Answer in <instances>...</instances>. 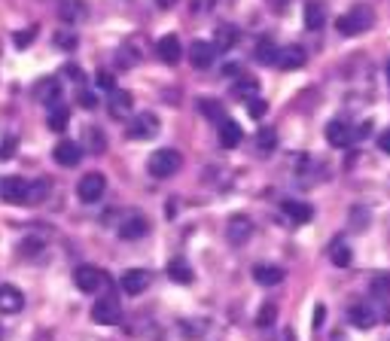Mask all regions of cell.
I'll list each match as a JSON object with an SVG mask.
<instances>
[{"label":"cell","instance_id":"cell-26","mask_svg":"<svg viewBox=\"0 0 390 341\" xmlns=\"http://www.w3.org/2000/svg\"><path fill=\"white\" fill-rule=\"evenodd\" d=\"M259 91V82L250 80V76H244V80H238L235 85H232V95L241 98V101H250V98H257Z\"/></svg>","mask_w":390,"mask_h":341},{"label":"cell","instance_id":"cell-31","mask_svg":"<svg viewBox=\"0 0 390 341\" xmlns=\"http://www.w3.org/2000/svg\"><path fill=\"white\" fill-rule=\"evenodd\" d=\"M257 144H259V153H272V149L278 146V134H274L272 128H262L257 134Z\"/></svg>","mask_w":390,"mask_h":341},{"label":"cell","instance_id":"cell-36","mask_svg":"<svg viewBox=\"0 0 390 341\" xmlns=\"http://www.w3.org/2000/svg\"><path fill=\"white\" fill-rule=\"evenodd\" d=\"M274 314H278V308H274V305H262L257 323H259V326H272V323H274Z\"/></svg>","mask_w":390,"mask_h":341},{"label":"cell","instance_id":"cell-11","mask_svg":"<svg viewBox=\"0 0 390 341\" xmlns=\"http://www.w3.org/2000/svg\"><path fill=\"white\" fill-rule=\"evenodd\" d=\"M22 308H25L22 289L12 287V283H3L0 287V314H19Z\"/></svg>","mask_w":390,"mask_h":341},{"label":"cell","instance_id":"cell-38","mask_svg":"<svg viewBox=\"0 0 390 341\" xmlns=\"http://www.w3.org/2000/svg\"><path fill=\"white\" fill-rule=\"evenodd\" d=\"M55 43H58V46H65V49H74L76 46V34L74 31H65V34H58V37H55Z\"/></svg>","mask_w":390,"mask_h":341},{"label":"cell","instance_id":"cell-14","mask_svg":"<svg viewBox=\"0 0 390 341\" xmlns=\"http://www.w3.org/2000/svg\"><path fill=\"white\" fill-rule=\"evenodd\" d=\"M155 52H159V58L165 64H177L183 58V46H180V37L177 34H165V37L159 40V46H155Z\"/></svg>","mask_w":390,"mask_h":341},{"label":"cell","instance_id":"cell-10","mask_svg":"<svg viewBox=\"0 0 390 341\" xmlns=\"http://www.w3.org/2000/svg\"><path fill=\"white\" fill-rule=\"evenodd\" d=\"M52 159L58 162L61 168H76L83 162V146L74 144V140H61V144H55V149H52Z\"/></svg>","mask_w":390,"mask_h":341},{"label":"cell","instance_id":"cell-46","mask_svg":"<svg viewBox=\"0 0 390 341\" xmlns=\"http://www.w3.org/2000/svg\"><path fill=\"white\" fill-rule=\"evenodd\" d=\"M387 76H390V64H387Z\"/></svg>","mask_w":390,"mask_h":341},{"label":"cell","instance_id":"cell-4","mask_svg":"<svg viewBox=\"0 0 390 341\" xmlns=\"http://www.w3.org/2000/svg\"><path fill=\"white\" fill-rule=\"evenodd\" d=\"M119 317H122V308H119L116 296H101L91 305V320L98 326H113V323H119Z\"/></svg>","mask_w":390,"mask_h":341},{"label":"cell","instance_id":"cell-1","mask_svg":"<svg viewBox=\"0 0 390 341\" xmlns=\"http://www.w3.org/2000/svg\"><path fill=\"white\" fill-rule=\"evenodd\" d=\"M180 168H183V155L177 149H155L150 155V162H147V170H150L155 180H168Z\"/></svg>","mask_w":390,"mask_h":341},{"label":"cell","instance_id":"cell-2","mask_svg":"<svg viewBox=\"0 0 390 341\" xmlns=\"http://www.w3.org/2000/svg\"><path fill=\"white\" fill-rule=\"evenodd\" d=\"M372 21H375L372 10H366V6H354L351 12L338 16L336 28H338V34H342V37H357V34H363V31L372 28Z\"/></svg>","mask_w":390,"mask_h":341},{"label":"cell","instance_id":"cell-32","mask_svg":"<svg viewBox=\"0 0 390 341\" xmlns=\"http://www.w3.org/2000/svg\"><path fill=\"white\" fill-rule=\"evenodd\" d=\"M86 140H89V149H91V153H104V149H107V138H104V131H98V128H89V131H86Z\"/></svg>","mask_w":390,"mask_h":341},{"label":"cell","instance_id":"cell-25","mask_svg":"<svg viewBox=\"0 0 390 341\" xmlns=\"http://www.w3.org/2000/svg\"><path fill=\"white\" fill-rule=\"evenodd\" d=\"M165 272H168V277H171L174 283H193V268H189L186 259H171Z\"/></svg>","mask_w":390,"mask_h":341},{"label":"cell","instance_id":"cell-41","mask_svg":"<svg viewBox=\"0 0 390 341\" xmlns=\"http://www.w3.org/2000/svg\"><path fill=\"white\" fill-rule=\"evenodd\" d=\"M378 149H381V153H387V155H390V128H387V131H381V134H378Z\"/></svg>","mask_w":390,"mask_h":341},{"label":"cell","instance_id":"cell-37","mask_svg":"<svg viewBox=\"0 0 390 341\" xmlns=\"http://www.w3.org/2000/svg\"><path fill=\"white\" fill-rule=\"evenodd\" d=\"M372 293L375 296H390V274H381L372 280Z\"/></svg>","mask_w":390,"mask_h":341},{"label":"cell","instance_id":"cell-20","mask_svg":"<svg viewBox=\"0 0 390 341\" xmlns=\"http://www.w3.org/2000/svg\"><path fill=\"white\" fill-rule=\"evenodd\" d=\"M70 122V110L65 104H49V116H46V125H49V131H65Z\"/></svg>","mask_w":390,"mask_h":341},{"label":"cell","instance_id":"cell-12","mask_svg":"<svg viewBox=\"0 0 390 341\" xmlns=\"http://www.w3.org/2000/svg\"><path fill=\"white\" fill-rule=\"evenodd\" d=\"M217 58V49H214V43H204V40H195L193 46H189V64L198 70H204V67H210Z\"/></svg>","mask_w":390,"mask_h":341},{"label":"cell","instance_id":"cell-35","mask_svg":"<svg viewBox=\"0 0 390 341\" xmlns=\"http://www.w3.org/2000/svg\"><path fill=\"white\" fill-rule=\"evenodd\" d=\"M266 110H268V104L262 101V98H250V101H247V113H250L253 119H262L266 116Z\"/></svg>","mask_w":390,"mask_h":341},{"label":"cell","instance_id":"cell-45","mask_svg":"<svg viewBox=\"0 0 390 341\" xmlns=\"http://www.w3.org/2000/svg\"><path fill=\"white\" fill-rule=\"evenodd\" d=\"M155 3H159V6H162V10H171V6L177 3V0H155Z\"/></svg>","mask_w":390,"mask_h":341},{"label":"cell","instance_id":"cell-21","mask_svg":"<svg viewBox=\"0 0 390 341\" xmlns=\"http://www.w3.org/2000/svg\"><path fill=\"white\" fill-rule=\"evenodd\" d=\"M283 213H287L293 223L302 226V223H311L314 208H311V204H305V201H293V198H290V201H283Z\"/></svg>","mask_w":390,"mask_h":341},{"label":"cell","instance_id":"cell-6","mask_svg":"<svg viewBox=\"0 0 390 341\" xmlns=\"http://www.w3.org/2000/svg\"><path fill=\"white\" fill-rule=\"evenodd\" d=\"M0 201L28 204V180H22V177H3L0 180Z\"/></svg>","mask_w":390,"mask_h":341},{"label":"cell","instance_id":"cell-47","mask_svg":"<svg viewBox=\"0 0 390 341\" xmlns=\"http://www.w3.org/2000/svg\"><path fill=\"white\" fill-rule=\"evenodd\" d=\"M0 338H3V329H0Z\"/></svg>","mask_w":390,"mask_h":341},{"label":"cell","instance_id":"cell-40","mask_svg":"<svg viewBox=\"0 0 390 341\" xmlns=\"http://www.w3.org/2000/svg\"><path fill=\"white\" fill-rule=\"evenodd\" d=\"M95 85H98V89H107V91L116 89V85H113V76H110V74H98V76H95Z\"/></svg>","mask_w":390,"mask_h":341},{"label":"cell","instance_id":"cell-23","mask_svg":"<svg viewBox=\"0 0 390 341\" xmlns=\"http://www.w3.org/2000/svg\"><path fill=\"white\" fill-rule=\"evenodd\" d=\"M238 43V28L235 25H219L214 31V49L217 52H226V49H232Z\"/></svg>","mask_w":390,"mask_h":341},{"label":"cell","instance_id":"cell-22","mask_svg":"<svg viewBox=\"0 0 390 341\" xmlns=\"http://www.w3.org/2000/svg\"><path fill=\"white\" fill-rule=\"evenodd\" d=\"M323 25H326V10L317 0H308V3H305V28H308V31H321Z\"/></svg>","mask_w":390,"mask_h":341},{"label":"cell","instance_id":"cell-29","mask_svg":"<svg viewBox=\"0 0 390 341\" xmlns=\"http://www.w3.org/2000/svg\"><path fill=\"white\" fill-rule=\"evenodd\" d=\"M83 16H86V10H83L80 0H65L61 3V19L65 21H80Z\"/></svg>","mask_w":390,"mask_h":341},{"label":"cell","instance_id":"cell-43","mask_svg":"<svg viewBox=\"0 0 390 341\" xmlns=\"http://www.w3.org/2000/svg\"><path fill=\"white\" fill-rule=\"evenodd\" d=\"M12 146H16V140H6L3 149H0V159H10V155H12Z\"/></svg>","mask_w":390,"mask_h":341},{"label":"cell","instance_id":"cell-27","mask_svg":"<svg viewBox=\"0 0 390 341\" xmlns=\"http://www.w3.org/2000/svg\"><path fill=\"white\" fill-rule=\"evenodd\" d=\"M278 52H281V49L274 46V40H259V46H257V61H259V64H278Z\"/></svg>","mask_w":390,"mask_h":341},{"label":"cell","instance_id":"cell-17","mask_svg":"<svg viewBox=\"0 0 390 341\" xmlns=\"http://www.w3.org/2000/svg\"><path fill=\"white\" fill-rule=\"evenodd\" d=\"M226 234H229L232 244H244V241L253 234V223L247 217H232L229 226H226Z\"/></svg>","mask_w":390,"mask_h":341},{"label":"cell","instance_id":"cell-7","mask_svg":"<svg viewBox=\"0 0 390 341\" xmlns=\"http://www.w3.org/2000/svg\"><path fill=\"white\" fill-rule=\"evenodd\" d=\"M159 134V116L155 113H140L129 122V138L134 140H150Z\"/></svg>","mask_w":390,"mask_h":341},{"label":"cell","instance_id":"cell-33","mask_svg":"<svg viewBox=\"0 0 390 341\" xmlns=\"http://www.w3.org/2000/svg\"><path fill=\"white\" fill-rule=\"evenodd\" d=\"M12 40H16V46H19V49L31 46V43L37 40V25H31V28H28V31H19V34H16V37H12Z\"/></svg>","mask_w":390,"mask_h":341},{"label":"cell","instance_id":"cell-3","mask_svg":"<svg viewBox=\"0 0 390 341\" xmlns=\"http://www.w3.org/2000/svg\"><path fill=\"white\" fill-rule=\"evenodd\" d=\"M104 192H107V177L104 174H86L76 186V195H80L83 204H98L104 198Z\"/></svg>","mask_w":390,"mask_h":341},{"label":"cell","instance_id":"cell-24","mask_svg":"<svg viewBox=\"0 0 390 341\" xmlns=\"http://www.w3.org/2000/svg\"><path fill=\"white\" fill-rule=\"evenodd\" d=\"M347 317H351V323L357 326V329H372L375 326V311L369 308V305H354V308L347 311Z\"/></svg>","mask_w":390,"mask_h":341},{"label":"cell","instance_id":"cell-16","mask_svg":"<svg viewBox=\"0 0 390 341\" xmlns=\"http://www.w3.org/2000/svg\"><path fill=\"white\" fill-rule=\"evenodd\" d=\"M305 61H308V55H305L302 46H287L278 52V67L281 70H299Z\"/></svg>","mask_w":390,"mask_h":341},{"label":"cell","instance_id":"cell-44","mask_svg":"<svg viewBox=\"0 0 390 341\" xmlns=\"http://www.w3.org/2000/svg\"><path fill=\"white\" fill-rule=\"evenodd\" d=\"M323 314H326V308L323 305H317L314 308V326H323Z\"/></svg>","mask_w":390,"mask_h":341},{"label":"cell","instance_id":"cell-5","mask_svg":"<svg viewBox=\"0 0 390 341\" xmlns=\"http://www.w3.org/2000/svg\"><path fill=\"white\" fill-rule=\"evenodd\" d=\"M74 283L80 287V293H98V289L107 283V274L95 265H80L74 272Z\"/></svg>","mask_w":390,"mask_h":341},{"label":"cell","instance_id":"cell-42","mask_svg":"<svg viewBox=\"0 0 390 341\" xmlns=\"http://www.w3.org/2000/svg\"><path fill=\"white\" fill-rule=\"evenodd\" d=\"M65 74H67L74 82H80V80H83V70H80V67H74V64H67V67H65Z\"/></svg>","mask_w":390,"mask_h":341},{"label":"cell","instance_id":"cell-18","mask_svg":"<svg viewBox=\"0 0 390 341\" xmlns=\"http://www.w3.org/2000/svg\"><path fill=\"white\" fill-rule=\"evenodd\" d=\"M253 280H257L259 287H278V283H283V268L262 262V265L253 268Z\"/></svg>","mask_w":390,"mask_h":341},{"label":"cell","instance_id":"cell-15","mask_svg":"<svg viewBox=\"0 0 390 341\" xmlns=\"http://www.w3.org/2000/svg\"><path fill=\"white\" fill-rule=\"evenodd\" d=\"M219 125V146L226 149H235L241 144V138H244V131H241V125L235 122V119H223Z\"/></svg>","mask_w":390,"mask_h":341},{"label":"cell","instance_id":"cell-8","mask_svg":"<svg viewBox=\"0 0 390 341\" xmlns=\"http://www.w3.org/2000/svg\"><path fill=\"white\" fill-rule=\"evenodd\" d=\"M326 140H329L332 146H351L354 140H357V131L351 128V122H342V119H332L329 125H326Z\"/></svg>","mask_w":390,"mask_h":341},{"label":"cell","instance_id":"cell-19","mask_svg":"<svg viewBox=\"0 0 390 341\" xmlns=\"http://www.w3.org/2000/svg\"><path fill=\"white\" fill-rule=\"evenodd\" d=\"M147 229H150V223H147L144 217H129V219H122V226H119V238H125V241H138V238H144Z\"/></svg>","mask_w":390,"mask_h":341},{"label":"cell","instance_id":"cell-13","mask_svg":"<svg viewBox=\"0 0 390 341\" xmlns=\"http://www.w3.org/2000/svg\"><path fill=\"white\" fill-rule=\"evenodd\" d=\"M131 107H134L131 91H122V89H113V91H110V98H107V110H110V116H113V119H125V116L131 113Z\"/></svg>","mask_w":390,"mask_h":341},{"label":"cell","instance_id":"cell-39","mask_svg":"<svg viewBox=\"0 0 390 341\" xmlns=\"http://www.w3.org/2000/svg\"><path fill=\"white\" fill-rule=\"evenodd\" d=\"M80 104L86 107V110H95V107H98V95H95V91H80Z\"/></svg>","mask_w":390,"mask_h":341},{"label":"cell","instance_id":"cell-30","mask_svg":"<svg viewBox=\"0 0 390 341\" xmlns=\"http://www.w3.org/2000/svg\"><path fill=\"white\" fill-rule=\"evenodd\" d=\"M46 195H49V180L28 183V204H40Z\"/></svg>","mask_w":390,"mask_h":341},{"label":"cell","instance_id":"cell-34","mask_svg":"<svg viewBox=\"0 0 390 341\" xmlns=\"http://www.w3.org/2000/svg\"><path fill=\"white\" fill-rule=\"evenodd\" d=\"M198 107H202V113H204V116L217 119V122H219V116H223V110H219V104H217V101H210V98H202V101H198Z\"/></svg>","mask_w":390,"mask_h":341},{"label":"cell","instance_id":"cell-9","mask_svg":"<svg viewBox=\"0 0 390 341\" xmlns=\"http://www.w3.org/2000/svg\"><path fill=\"white\" fill-rule=\"evenodd\" d=\"M119 287L129 296L147 293V287H150V272H147V268H129V272L122 274V280H119Z\"/></svg>","mask_w":390,"mask_h":341},{"label":"cell","instance_id":"cell-28","mask_svg":"<svg viewBox=\"0 0 390 341\" xmlns=\"http://www.w3.org/2000/svg\"><path fill=\"white\" fill-rule=\"evenodd\" d=\"M329 259L336 262L338 268L351 265V247H347L345 241H332V247H329Z\"/></svg>","mask_w":390,"mask_h":341}]
</instances>
